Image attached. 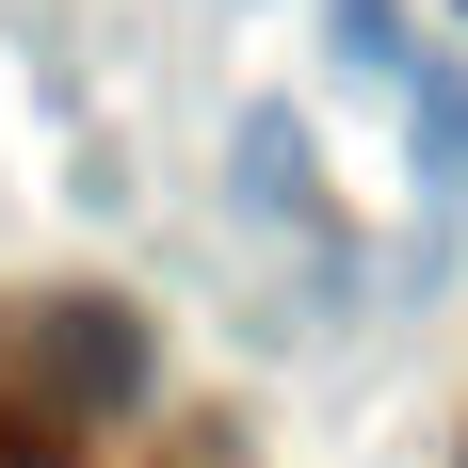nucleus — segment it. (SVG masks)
I'll use <instances>...</instances> for the list:
<instances>
[{
	"instance_id": "nucleus-1",
	"label": "nucleus",
	"mask_w": 468,
	"mask_h": 468,
	"mask_svg": "<svg viewBox=\"0 0 468 468\" xmlns=\"http://www.w3.org/2000/svg\"><path fill=\"white\" fill-rule=\"evenodd\" d=\"M242 178H259L275 227H307V130H291V113H242Z\"/></svg>"
},
{
	"instance_id": "nucleus-2",
	"label": "nucleus",
	"mask_w": 468,
	"mask_h": 468,
	"mask_svg": "<svg viewBox=\"0 0 468 468\" xmlns=\"http://www.w3.org/2000/svg\"><path fill=\"white\" fill-rule=\"evenodd\" d=\"M404 97H420V178L452 194V178H468V81H436V65H404Z\"/></svg>"
},
{
	"instance_id": "nucleus-3",
	"label": "nucleus",
	"mask_w": 468,
	"mask_h": 468,
	"mask_svg": "<svg viewBox=\"0 0 468 468\" xmlns=\"http://www.w3.org/2000/svg\"><path fill=\"white\" fill-rule=\"evenodd\" d=\"M324 33H339V65H372V81L420 65V48H404V0H324Z\"/></svg>"
}]
</instances>
